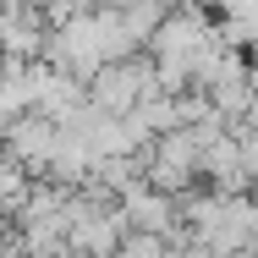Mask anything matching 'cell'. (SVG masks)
I'll return each mask as SVG.
<instances>
[{"instance_id":"obj_3","label":"cell","mask_w":258,"mask_h":258,"mask_svg":"<svg viewBox=\"0 0 258 258\" xmlns=\"http://www.w3.org/2000/svg\"><path fill=\"white\" fill-rule=\"evenodd\" d=\"M115 204H121V214H126V225H132V231H154V236H176V231H181V204H176L170 192L149 187V181L121 187V192H115Z\"/></svg>"},{"instance_id":"obj_2","label":"cell","mask_w":258,"mask_h":258,"mask_svg":"<svg viewBox=\"0 0 258 258\" xmlns=\"http://www.w3.org/2000/svg\"><path fill=\"white\" fill-rule=\"evenodd\" d=\"M55 138H60V126H55L44 110H22L17 121H6L0 149H6V159H17L28 176H44V165L55 154Z\"/></svg>"},{"instance_id":"obj_4","label":"cell","mask_w":258,"mask_h":258,"mask_svg":"<svg viewBox=\"0 0 258 258\" xmlns=\"http://www.w3.org/2000/svg\"><path fill=\"white\" fill-rule=\"evenodd\" d=\"M28 181H33V176H28L17 159H6V154H0V220L22 209V198H28Z\"/></svg>"},{"instance_id":"obj_6","label":"cell","mask_w":258,"mask_h":258,"mask_svg":"<svg viewBox=\"0 0 258 258\" xmlns=\"http://www.w3.org/2000/svg\"><path fill=\"white\" fill-rule=\"evenodd\" d=\"M0 66H6V55H0Z\"/></svg>"},{"instance_id":"obj_1","label":"cell","mask_w":258,"mask_h":258,"mask_svg":"<svg viewBox=\"0 0 258 258\" xmlns=\"http://www.w3.org/2000/svg\"><path fill=\"white\" fill-rule=\"evenodd\" d=\"M143 94H154V60H138V55L104 60L99 72L88 77V104L104 110V115H126Z\"/></svg>"},{"instance_id":"obj_5","label":"cell","mask_w":258,"mask_h":258,"mask_svg":"<svg viewBox=\"0 0 258 258\" xmlns=\"http://www.w3.org/2000/svg\"><path fill=\"white\" fill-rule=\"evenodd\" d=\"M110 258H176V247H170V236H154V231H126Z\"/></svg>"}]
</instances>
